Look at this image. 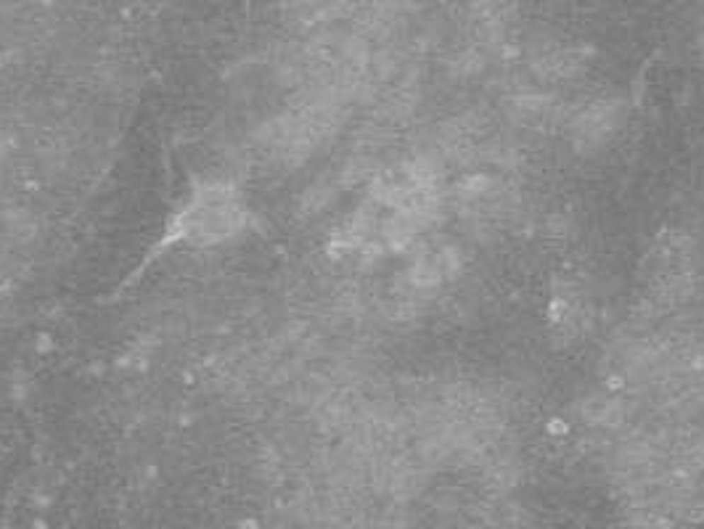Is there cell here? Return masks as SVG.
I'll list each match as a JSON object with an SVG mask.
<instances>
[{
  "mask_svg": "<svg viewBox=\"0 0 704 529\" xmlns=\"http://www.w3.org/2000/svg\"><path fill=\"white\" fill-rule=\"evenodd\" d=\"M646 297L657 309H675L694 294L696 251L683 233H667L652 246L644 260Z\"/></svg>",
  "mask_w": 704,
  "mask_h": 529,
  "instance_id": "1",
  "label": "cell"
},
{
  "mask_svg": "<svg viewBox=\"0 0 704 529\" xmlns=\"http://www.w3.org/2000/svg\"><path fill=\"white\" fill-rule=\"evenodd\" d=\"M625 120H628V103L617 96H603L585 103L569 120L572 149L585 157L606 149L625 127Z\"/></svg>",
  "mask_w": 704,
  "mask_h": 529,
  "instance_id": "2",
  "label": "cell"
},
{
  "mask_svg": "<svg viewBox=\"0 0 704 529\" xmlns=\"http://www.w3.org/2000/svg\"><path fill=\"white\" fill-rule=\"evenodd\" d=\"M244 225L242 204L233 199L228 190H207L204 196L191 204V210L183 217V233L186 239L210 244V241L231 239Z\"/></svg>",
  "mask_w": 704,
  "mask_h": 529,
  "instance_id": "3",
  "label": "cell"
},
{
  "mask_svg": "<svg viewBox=\"0 0 704 529\" xmlns=\"http://www.w3.org/2000/svg\"><path fill=\"white\" fill-rule=\"evenodd\" d=\"M588 53L577 48H553L538 59V69L543 72V77H556V80H567L574 77L577 72H583Z\"/></svg>",
  "mask_w": 704,
  "mask_h": 529,
  "instance_id": "4",
  "label": "cell"
}]
</instances>
